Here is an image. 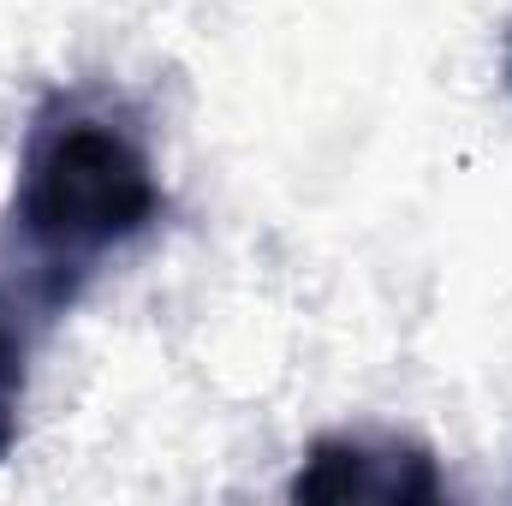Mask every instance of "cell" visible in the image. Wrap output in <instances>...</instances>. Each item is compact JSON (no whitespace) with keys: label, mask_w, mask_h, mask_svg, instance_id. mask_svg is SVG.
Wrapping results in <instances>:
<instances>
[{"label":"cell","mask_w":512,"mask_h":506,"mask_svg":"<svg viewBox=\"0 0 512 506\" xmlns=\"http://www.w3.org/2000/svg\"><path fill=\"white\" fill-rule=\"evenodd\" d=\"M161 221V185L143 137L84 102H48L18 155L6 233L24 256V286L60 310L108 251Z\"/></svg>","instance_id":"6da1fadb"},{"label":"cell","mask_w":512,"mask_h":506,"mask_svg":"<svg viewBox=\"0 0 512 506\" xmlns=\"http://www.w3.org/2000/svg\"><path fill=\"white\" fill-rule=\"evenodd\" d=\"M36 316H48V304L30 286L0 280V459L18 441V405H24V381H30Z\"/></svg>","instance_id":"3957f363"},{"label":"cell","mask_w":512,"mask_h":506,"mask_svg":"<svg viewBox=\"0 0 512 506\" xmlns=\"http://www.w3.org/2000/svg\"><path fill=\"white\" fill-rule=\"evenodd\" d=\"M292 501H441V477L429 453L376 447V441H316L292 477Z\"/></svg>","instance_id":"7a4b0ae2"}]
</instances>
